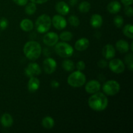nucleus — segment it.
<instances>
[{
    "label": "nucleus",
    "mask_w": 133,
    "mask_h": 133,
    "mask_svg": "<svg viewBox=\"0 0 133 133\" xmlns=\"http://www.w3.org/2000/svg\"><path fill=\"white\" fill-rule=\"evenodd\" d=\"M88 105L90 108L95 111H103L107 109L109 104L107 97L101 92H96L93 94L88 99Z\"/></svg>",
    "instance_id": "f257e3e1"
},
{
    "label": "nucleus",
    "mask_w": 133,
    "mask_h": 133,
    "mask_svg": "<svg viewBox=\"0 0 133 133\" xmlns=\"http://www.w3.org/2000/svg\"><path fill=\"white\" fill-rule=\"evenodd\" d=\"M23 53L30 61H35L40 57L42 53V47L36 41H29L23 47Z\"/></svg>",
    "instance_id": "f03ea898"
},
{
    "label": "nucleus",
    "mask_w": 133,
    "mask_h": 133,
    "mask_svg": "<svg viewBox=\"0 0 133 133\" xmlns=\"http://www.w3.org/2000/svg\"><path fill=\"white\" fill-rule=\"evenodd\" d=\"M87 78L81 71H75L71 73L68 77V83L73 88H79L86 83Z\"/></svg>",
    "instance_id": "7ed1b4c3"
},
{
    "label": "nucleus",
    "mask_w": 133,
    "mask_h": 133,
    "mask_svg": "<svg viewBox=\"0 0 133 133\" xmlns=\"http://www.w3.org/2000/svg\"><path fill=\"white\" fill-rule=\"evenodd\" d=\"M51 26V19L47 14H42L38 17L35 23L36 31L40 33H45L48 32Z\"/></svg>",
    "instance_id": "20e7f679"
},
{
    "label": "nucleus",
    "mask_w": 133,
    "mask_h": 133,
    "mask_svg": "<svg viewBox=\"0 0 133 133\" xmlns=\"http://www.w3.org/2000/svg\"><path fill=\"white\" fill-rule=\"evenodd\" d=\"M55 50L56 53L62 58H69L74 54L72 46L65 42H57L55 44Z\"/></svg>",
    "instance_id": "39448f33"
},
{
    "label": "nucleus",
    "mask_w": 133,
    "mask_h": 133,
    "mask_svg": "<svg viewBox=\"0 0 133 133\" xmlns=\"http://www.w3.org/2000/svg\"><path fill=\"white\" fill-rule=\"evenodd\" d=\"M120 85L115 80H109L103 86V91L108 96H114L119 92Z\"/></svg>",
    "instance_id": "423d86ee"
},
{
    "label": "nucleus",
    "mask_w": 133,
    "mask_h": 133,
    "mask_svg": "<svg viewBox=\"0 0 133 133\" xmlns=\"http://www.w3.org/2000/svg\"><path fill=\"white\" fill-rule=\"evenodd\" d=\"M110 70L115 74H122L125 70V64L119 58H112L109 64Z\"/></svg>",
    "instance_id": "0eeeda50"
},
{
    "label": "nucleus",
    "mask_w": 133,
    "mask_h": 133,
    "mask_svg": "<svg viewBox=\"0 0 133 133\" xmlns=\"http://www.w3.org/2000/svg\"><path fill=\"white\" fill-rule=\"evenodd\" d=\"M42 73L40 66L36 62H31L27 65L25 70V74L29 77L37 76Z\"/></svg>",
    "instance_id": "6e6552de"
},
{
    "label": "nucleus",
    "mask_w": 133,
    "mask_h": 133,
    "mask_svg": "<svg viewBox=\"0 0 133 133\" xmlns=\"http://www.w3.org/2000/svg\"><path fill=\"white\" fill-rule=\"evenodd\" d=\"M57 62L53 58L48 57L43 62V68L44 71L48 74H51L55 71L57 69Z\"/></svg>",
    "instance_id": "1a4fd4ad"
},
{
    "label": "nucleus",
    "mask_w": 133,
    "mask_h": 133,
    "mask_svg": "<svg viewBox=\"0 0 133 133\" xmlns=\"http://www.w3.org/2000/svg\"><path fill=\"white\" fill-rule=\"evenodd\" d=\"M51 23L57 30H62L67 26L66 19L61 15H55L51 19Z\"/></svg>",
    "instance_id": "9d476101"
},
{
    "label": "nucleus",
    "mask_w": 133,
    "mask_h": 133,
    "mask_svg": "<svg viewBox=\"0 0 133 133\" xmlns=\"http://www.w3.org/2000/svg\"><path fill=\"white\" fill-rule=\"evenodd\" d=\"M59 36L54 32H49L45 34L43 38V42L48 46H53L58 41Z\"/></svg>",
    "instance_id": "9b49d317"
},
{
    "label": "nucleus",
    "mask_w": 133,
    "mask_h": 133,
    "mask_svg": "<svg viewBox=\"0 0 133 133\" xmlns=\"http://www.w3.org/2000/svg\"><path fill=\"white\" fill-rule=\"evenodd\" d=\"M101 89V84L97 80H91L85 85V90L87 93L93 94L99 92Z\"/></svg>",
    "instance_id": "f8f14e48"
},
{
    "label": "nucleus",
    "mask_w": 133,
    "mask_h": 133,
    "mask_svg": "<svg viewBox=\"0 0 133 133\" xmlns=\"http://www.w3.org/2000/svg\"><path fill=\"white\" fill-rule=\"evenodd\" d=\"M102 55L105 59L111 60L116 55V49L111 44H107L103 48Z\"/></svg>",
    "instance_id": "ddd939ff"
},
{
    "label": "nucleus",
    "mask_w": 133,
    "mask_h": 133,
    "mask_svg": "<svg viewBox=\"0 0 133 133\" xmlns=\"http://www.w3.org/2000/svg\"><path fill=\"white\" fill-rule=\"evenodd\" d=\"M55 9L61 15H67L70 12V6L64 1H58L56 4Z\"/></svg>",
    "instance_id": "4468645a"
},
{
    "label": "nucleus",
    "mask_w": 133,
    "mask_h": 133,
    "mask_svg": "<svg viewBox=\"0 0 133 133\" xmlns=\"http://www.w3.org/2000/svg\"><path fill=\"white\" fill-rule=\"evenodd\" d=\"M40 87V80L37 77H31L27 83V89L30 92H35Z\"/></svg>",
    "instance_id": "2eb2a0df"
},
{
    "label": "nucleus",
    "mask_w": 133,
    "mask_h": 133,
    "mask_svg": "<svg viewBox=\"0 0 133 133\" xmlns=\"http://www.w3.org/2000/svg\"><path fill=\"white\" fill-rule=\"evenodd\" d=\"M90 45V42L88 39L86 38H81L76 41L75 44V48L79 51H83L86 50Z\"/></svg>",
    "instance_id": "dca6fc26"
},
{
    "label": "nucleus",
    "mask_w": 133,
    "mask_h": 133,
    "mask_svg": "<svg viewBox=\"0 0 133 133\" xmlns=\"http://www.w3.org/2000/svg\"><path fill=\"white\" fill-rule=\"evenodd\" d=\"M0 122H1L2 126H3L4 127H10L12 125L14 120L10 114H8V113H5L1 116Z\"/></svg>",
    "instance_id": "f3484780"
},
{
    "label": "nucleus",
    "mask_w": 133,
    "mask_h": 133,
    "mask_svg": "<svg viewBox=\"0 0 133 133\" xmlns=\"http://www.w3.org/2000/svg\"><path fill=\"white\" fill-rule=\"evenodd\" d=\"M107 10L110 14H117L120 11L122 5L118 1H113L109 3L107 5Z\"/></svg>",
    "instance_id": "a211bd4d"
},
{
    "label": "nucleus",
    "mask_w": 133,
    "mask_h": 133,
    "mask_svg": "<svg viewBox=\"0 0 133 133\" xmlns=\"http://www.w3.org/2000/svg\"><path fill=\"white\" fill-rule=\"evenodd\" d=\"M116 48L120 53H125L129 50V44L125 40H119L116 43Z\"/></svg>",
    "instance_id": "6ab92c4d"
},
{
    "label": "nucleus",
    "mask_w": 133,
    "mask_h": 133,
    "mask_svg": "<svg viewBox=\"0 0 133 133\" xmlns=\"http://www.w3.org/2000/svg\"><path fill=\"white\" fill-rule=\"evenodd\" d=\"M103 24V18L98 14H94L90 18V25L94 28H99Z\"/></svg>",
    "instance_id": "aec40b11"
},
{
    "label": "nucleus",
    "mask_w": 133,
    "mask_h": 133,
    "mask_svg": "<svg viewBox=\"0 0 133 133\" xmlns=\"http://www.w3.org/2000/svg\"><path fill=\"white\" fill-rule=\"evenodd\" d=\"M19 25H20V28L22 29V31H25V32H29V31H31L34 27L33 22L30 20L29 19H22Z\"/></svg>",
    "instance_id": "412c9836"
},
{
    "label": "nucleus",
    "mask_w": 133,
    "mask_h": 133,
    "mask_svg": "<svg viewBox=\"0 0 133 133\" xmlns=\"http://www.w3.org/2000/svg\"><path fill=\"white\" fill-rule=\"evenodd\" d=\"M42 126L46 129H51L55 125V120L52 117L46 116L43 118L42 121Z\"/></svg>",
    "instance_id": "4be33fe9"
},
{
    "label": "nucleus",
    "mask_w": 133,
    "mask_h": 133,
    "mask_svg": "<svg viewBox=\"0 0 133 133\" xmlns=\"http://www.w3.org/2000/svg\"><path fill=\"white\" fill-rule=\"evenodd\" d=\"M62 66L64 70L66 71H72L75 68V64L74 62L69 59L64 60L62 62Z\"/></svg>",
    "instance_id": "5701e85b"
},
{
    "label": "nucleus",
    "mask_w": 133,
    "mask_h": 133,
    "mask_svg": "<svg viewBox=\"0 0 133 133\" xmlns=\"http://www.w3.org/2000/svg\"><path fill=\"white\" fill-rule=\"evenodd\" d=\"M26 6L25 8V11L27 15H32L35 14L36 10V5L34 3L31 2L29 3H27L26 4Z\"/></svg>",
    "instance_id": "b1692460"
},
{
    "label": "nucleus",
    "mask_w": 133,
    "mask_h": 133,
    "mask_svg": "<svg viewBox=\"0 0 133 133\" xmlns=\"http://www.w3.org/2000/svg\"><path fill=\"white\" fill-rule=\"evenodd\" d=\"M133 27L131 24H127L124 26L123 29V32L124 35L129 38L132 39L133 38Z\"/></svg>",
    "instance_id": "393cba45"
},
{
    "label": "nucleus",
    "mask_w": 133,
    "mask_h": 133,
    "mask_svg": "<svg viewBox=\"0 0 133 133\" xmlns=\"http://www.w3.org/2000/svg\"><path fill=\"white\" fill-rule=\"evenodd\" d=\"M91 5L88 1H83L79 5V10L82 13H87L90 10Z\"/></svg>",
    "instance_id": "a878e982"
},
{
    "label": "nucleus",
    "mask_w": 133,
    "mask_h": 133,
    "mask_svg": "<svg viewBox=\"0 0 133 133\" xmlns=\"http://www.w3.org/2000/svg\"><path fill=\"white\" fill-rule=\"evenodd\" d=\"M59 38L64 42H69L72 39L73 34L70 31H64L61 32Z\"/></svg>",
    "instance_id": "bb28decb"
},
{
    "label": "nucleus",
    "mask_w": 133,
    "mask_h": 133,
    "mask_svg": "<svg viewBox=\"0 0 133 133\" xmlns=\"http://www.w3.org/2000/svg\"><path fill=\"white\" fill-rule=\"evenodd\" d=\"M133 57H132V53H129L125 57V62L126 64L128 66L129 69L131 71H132L133 70Z\"/></svg>",
    "instance_id": "cd10ccee"
},
{
    "label": "nucleus",
    "mask_w": 133,
    "mask_h": 133,
    "mask_svg": "<svg viewBox=\"0 0 133 133\" xmlns=\"http://www.w3.org/2000/svg\"><path fill=\"white\" fill-rule=\"evenodd\" d=\"M68 22L70 24L74 27H78L80 24V20H79V18L74 15H71L69 17Z\"/></svg>",
    "instance_id": "c85d7f7f"
},
{
    "label": "nucleus",
    "mask_w": 133,
    "mask_h": 133,
    "mask_svg": "<svg viewBox=\"0 0 133 133\" xmlns=\"http://www.w3.org/2000/svg\"><path fill=\"white\" fill-rule=\"evenodd\" d=\"M114 23L115 26L118 28H121L123 25L124 23V20H123V17L121 16H116L114 18Z\"/></svg>",
    "instance_id": "c756f323"
},
{
    "label": "nucleus",
    "mask_w": 133,
    "mask_h": 133,
    "mask_svg": "<svg viewBox=\"0 0 133 133\" xmlns=\"http://www.w3.org/2000/svg\"><path fill=\"white\" fill-rule=\"evenodd\" d=\"M9 22L5 18H1L0 19V29L1 30H5L8 27Z\"/></svg>",
    "instance_id": "7c9ffc66"
},
{
    "label": "nucleus",
    "mask_w": 133,
    "mask_h": 133,
    "mask_svg": "<svg viewBox=\"0 0 133 133\" xmlns=\"http://www.w3.org/2000/svg\"><path fill=\"white\" fill-rule=\"evenodd\" d=\"M76 68L77 69V70H79V71H83V70H84L86 68V64L85 63H84V61H79V62L77 63Z\"/></svg>",
    "instance_id": "2f4dec72"
},
{
    "label": "nucleus",
    "mask_w": 133,
    "mask_h": 133,
    "mask_svg": "<svg viewBox=\"0 0 133 133\" xmlns=\"http://www.w3.org/2000/svg\"><path fill=\"white\" fill-rule=\"evenodd\" d=\"M125 13L128 16L132 17L133 16V10L132 6H131L130 5L126 6L125 8Z\"/></svg>",
    "instance_id": "473e14b6"
},
{
    "label": "nucleus",
    "mask_w": 133,
    "mask_h": 133,
    "mask_svg": "<svg viewBox=\"0 0 133 133\" xmlns=\"http://www.w3.org/2000/svg\"><path fill=\"white\" fill-rule=\"evenodd\" d=\"M29 0H12L13 2L19 6H24L28 3Z\"/></svg>",
    "instance_id": "72a5a7b5"
},
{
    "label": "nucleus",
    "mask_w": 133,
    "mask_h": 133,
    "mask_svg": "<svg viewBox=\"0 0 133 133\" xmlns=\"http://www.w3.org/2000/svg\"><path fill=\"white\" fill-rule=\"evenodd\" d=\"M97 64H98V66L99 68H106L107 66V62L106 61V60H100L98 63H97Z\"/></svg>",
    "instance_id": "f704fd0d"
},
{
    "label": "nucleus",
    "mask_w": 133,
    "mask_h": 133,
    "mask_svg": "<svg viewBox=\"0 0 133 133\" xmlns=\"http://www.w3.org/2000/svg\"><path fill=\"white\" fill-rule=\"evenodd\" d=\"M51 86L53 88H58V87H59V83L57 81L53 80L51 83Z\"/></svg>",
    "instance_id": "c9c22d12"
},
{
    "label": "nucleus",
    "mask_w": 133,
    "mask_h": 133,
    "mask_svg": "<svg viewBox=\"0 0 133 133\" xmlns=\"http://www.w3.org/2000/svg\"><path fill=\"white\" fill-rule=\"evenodd\" d=\"M121 1L125 6L131 5L133 3V0H121Z\"/></svg>",
    "instance_id": "e433bc0d"
},
{
    "label": "nucleus",
    "mask_w": 133,
    "mask_h": 133,
    "mask_svg": "<svg viewBox=\"0 0 133 133\" xmlns=\"http://www.w3.org/2000/svg\"><path fill=\"white\" fill-rule=\"evenodd\" d=\"M30 1L35 4H43L47 2L48 0H30Z\"/></svg>",
    "instance_id": "4c0bfd02"
},
{
    "label": "nucleus",
    "mask_w": 133,
    "mask_h": 133,
    "mask_svg": "<svg viewBox=\"0 0 133 133\" xmlns=\"http://www.w3.org/2000/svg\"><path fill=\"white\" fill-rule=\"evenodd\" d=\"M43 53H44V55L46 56V57H48V56L51 54V52L49 51V50L48 49V48H45V49H44V51H43Z\"/></svg>",
    "instance_id": "58836bf2"
},
{
    "label": "nucleus",
    "mask_w": 133,
    "mask_h": 133,
    "mask_svg": "<svg viewBox=\"0 0 133 133\" xmlns=\"http://www.w3.org/2000/svg\"><path fill=\"white\" fill-rule=\"evenodd\" d=\"M78 2V0H70L69 1V3L71 6H75L77 5Z\"/></svg>",
    "instance_id": "ea45409f"
},
{
    "label": "nucleus",
    "mask_w": 133,
    "mask_h": 133,
    "mask_svg": "<svg viewBox=\"0 0 133 133\" xmlns=\"http://www.w3.org/2000/svg\"><path fill=\"white\" fill-rule=\"evenodd\" d=\"M132 45H133V42H131V50L132 51H133V47H132Z\"/></svg>",
    "instance_id": "a19ab883"
}]
</instances>
